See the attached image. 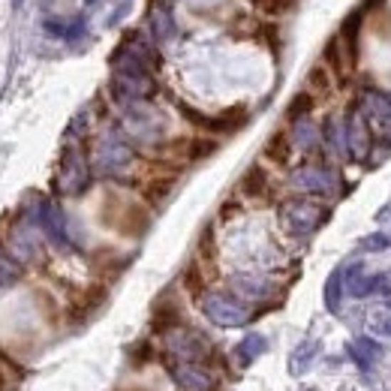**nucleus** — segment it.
<instances>
[{
    "instance_id": "obj_3",
    "label": "nucleus",
    "mask_w": 391,
    "mask_h": 391,
    "mask_svg": "<svg viewBox=\"0 0 391 391\" xmlns=\"http://www.w3.org/2000/svg\"><path fill=\"white\" fill-rule=\"evenodd\" d=\"M199 298H202L205 316L211 322H217V325H244L250 319V310L238 298H229V295H217V292H205V295H199Z\"/></svg>"
},
{
    "instance_id": "obj_13",
    "label": "nucleus",
    "mask_w": 391,
    "mask_h": 391,
    "mask_svg": "<svg viewBox=\"0 0 391 391\" xmlns=\"http://www.w3.org/2000/svg\"><path fill=\"white\" fill-rule=\"evenodd\" d=\"M262 353H265V337H259V334H250L247 340L238 346L241 361H253L256 355H262Z\"/></svg>"
},
{
    "instance_id": "obj_15",
    "label": "nucleus",
    "mask_w": 391,
    "mask_h": 391,
    "mask_svg": "<svg viewBox=\"0 0 391 391\" xmlns=\"http://www.w3.org/2000/svg\"><path fill=\"white\" fill-rule=\"evenodd\" d=\"M313 353H316V343H304L295 349V358H292V373H301L313 364Z\"/></svg>"
},
{
    "instance_id": "obj_10",
    "label": "nucleus",
    "mask_w": 391,
    "mask_h": 391,
    "mask_svg": "<svg viewBox=\"0 0 391 391\" xmlns=\"http://www.w3.org/2000/svg\"><path fill=\"white\" fill-rule=\"evenodd\" d=\"M292 154H295V147H292V139H289L286 130L274 132V136L268 139V145H265V157L271 160V163H277V166H289Z\"/></svg>"
},
{
    "instance_id": "obj_18",
    "label": "nucleus",
    "mask_w": 391,
    "mask_h": 391,
    "mask_svg": "<svg viewBox=\"0 0 391 391\" xmlns=\"http://www.w3.org/2000/svg\"><path fill=\"white\" fill-rule=\"evenodd\" d=\"M0 391H9V376L4 367H0Z\"/></svg>"
},
{
    "instance_id": "obj_19",
    "label": "nucleus",
    "mask_w": 391,
    "mask_h": 391,
    "mask_svg": "<svg viewBox=\"0 0 391 391\" xmlns=\"http://www.w3.org/2000/svg\"><path fill=\"white\" fill-rule=\"evenodd\" d=\"M88 4H93V0H88Z\"/></svg>"
},
{
    "instance_id": "obj_5",
    "label": "nucleus",
    "mask_w": 391,
    "mask_h": 391,
    "mask_svg": "<svg viewBox=\"0 0 391 391\" xmlns=\"http://www.w3.org/2000/svg\"><path fill=\"white\" fill-rule=\"evenodd\" d=\"M166 343H169V353H174L181 361H202L208 358V340L202 334L190 331V328H174L166 334Z\"/></svg>"
},
{
    "instance_id": "obj_8",
    "label": "nucleus",
    "mask_w": 391,
    "mask_h": 391,
    "mask_svg": "<svg viewBox=\"0 0 391 391\" xmlns=\"http://www.w3.org/2000/svg\"><path fill=\"white\" fill-rule=\"evenodd\" d=\"M238 193H244L247 199H265L268 193H271V178H268V172L259 163L250 166L244 174H241Z\"/></svg>"
},
{
    "instance_id": "obj_6",
    "label": "nucleus",
    "mask_w": 391,
    "mask_h": 391,
    "mask_svg": "<svg viewBox=\"0 0 391 391\" xmlns=\"http://www.w3.org/2000/svg\"><path fill=\"white\" fill-rule=\"evenodd\" d=\"M61 187H63V193H70V196L85 190V187H88V163H85V157L66 154L63 169H61Z\"/></svg>"
},
{
    "instance_id": "obj_4",
    "label": "nucleus",
    "mask_w": 391,
    "mask_h": 391,
    "mask_svg": "<svg viewBox=\"0 0 391 391\" xmlns=\"http://www.w3.org/2000/svg\"><path fill=\"white\" fill-rule=\"evenodd\" d=\"M343 127H346V154L353 157V160H358V163H364V160L370 157V147H373L376 136H373L367 118L361 115L358 105H353V109H349Z\"/></svg>"
},
{
    "instance_id": "obj_12",
    "label": "nucleus",
    "mask_w": 391,
    "mask_h": 391,
    "mask_svg": "<svg viewBox=\"0 0 391 391\" xmlns=\"http://www.w3.org/2000/svg\"><path fill=\"white\" fill-rule=\"evenodd\" d=\"M310 109H313V93H310V90H301V93H295V97H292L289 109H286V118H289V120L307 118Z\"/></svg>"
},
{
    "instance_id": "obj_11",
    "label": "nucleus",
    "mask_w": 391,
    "mask_h": 391,
    "mask_svg": "<svg viewBox=\"0 0 391 391\" xmlns=\"http://www.w3.org/2000/svg\"><path fill=\"white\" fill-rule=\"evenodd\" d=\"M343 286H346V277H343V265H340V268H334L331 277L325 280V307L331 310V313H340Z\"/></svg>"
},
{
    "instance_id": "obj_9",
    "label": "nucleus",
    "mask_w": 391,
    "mask_h": 391,
    "mask_svg": "<svg viewBox=\"0 0 391 391\" xmlns=\"http://www.w3.org/2000/svg\"><path fill=\"white\" fill-rule=\"evenodd\" d=\"M346 349H349V358H353L361 370H367L370 364L382 355V349H380V343H376L373 337H355V340L349 343Z\"/></svg>"
},
{
    "instance_id": "obj_14",
    "label": "nucleus",
    "mask_w": 391,
    "mask_h": 391,
    "mask_svg": "<svg viewBox=\"0 0 391 391\" xmlns=\"http://www.w3.org/2000/svg\"><path fill=\"white\" fill-rule=\"evenodd\" d=\"M388 247H391V238H388L385 232L364 235V238L358 241V250H364V253H382V250H388Z\"/></svg>"
},
{
    "instance_id": "obj_17",
    "label": "nucleus",
    "mask_w": 391,
    "mask_h": 391,
    "mask_svg": "<svg viewBox=\"0 0 391 391\" xmlns=\"http://www.w3.org/2000/svg\"><path fill=\"white\" fill-rule=\"evenodd\" d=\"M382 298H385V307H391V274L385 280V289H382Z\"/></svg>"
},
{
    "instance_id": "obj_7",
    "label": "nucleus",
    "mask_w": 391,
    "mask_h": 391,
    "mask_svg": "<svg viewBox=\"0 0 391 391\" xmlns=\"http://www.w3.org/2000/svg\"><path fill=\"white\" fill-rule=\"evenodd\" d=\"M174 382H178L184 391H208L211 373L202 367L199 361H184L181 367H174Z\"/></svg>"
},
{
    "instance_id": "obj_2",
    "label": "nucleus",
    "mask_w": 391,
    "mask_h": 391,
    "mask_svg": "<svg viewBox=\"0 0 391 391\" xmlns=\"http://www.w3.org/2000/svg\"><path fill=\"white\" fill-rule=\"evenodd\" d=\"M331 217V211L328 208H322L316 205L313 199H289V202H283L280 205V223L283 229H286L289 235L295 238H310V235H316L322 226H325V220Z\"/></svg>"
},
{
    "instance_id": "obj_16",
    "label": "nucleus",
    "mask_w": 391,
    "mask_h": 391,
    "mask_svg": "<svg viewBox=\"0 0 391 391\" xmlns=\"http://www.w3.org/2000/svg\"><path fill=\"white\" fill-rule=\"evenodd\" d=\"M373 331L376 334H385V337H391V316H373Z\"/></svg>"
},
{
    "instance_id": "obj_1",
    "label": "nucleus",
    "mask_w": 391,
    "mask_h": 391,
    "mask_svg": "<svg viewBox=\"0 0 391 391\" xmlns=\"http://www.w3.org/2000/svg\"><path fill=\"white\" fill-rule=\"evenodd\" d=\"M292 190L307 199H334L343 193V178L331 163L322 160H310V163L298 166L292 172Z\"/></svg>"
}]
</instances>
